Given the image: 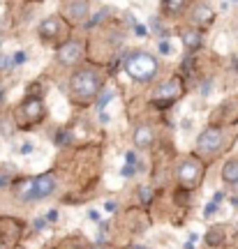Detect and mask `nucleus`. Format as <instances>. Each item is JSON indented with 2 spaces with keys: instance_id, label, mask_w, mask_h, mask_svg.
Here are the masks:
<instances>
[{
  "instance_id": "obj_34",
  "label": "nucleus",
  "mask_w": 238,
  "mask_h": 249,
  "mask_svg": "<svg viewBox=\"0 0 238 249\" xmlns=\"http://www.w3.org/2000/svg\"><path fill=\"white\" fill-rule=\"evenodd\" d=\"M5 182H7V176H0V187L5 185Z\"/></svg>"
},
{
  "instance_id": "obj_32",
  "label": "nucleus",
  "mask_w": 238,
  "mask_h": 249,
  "mask_svg": "<svg viewBox=\"0 0 238 249\" xmlns=\"http://www.w3.org/2000/svg\"><path fill=\"white\" fill-rule=\"evenodd\" d=\"M88 217H90V219H93V222H97V219H99V214H97L95 210H90V213H88Z\"/></svg>"
},
{
  "instance_id": "obj_18",
  "label": "nucleus",
  "mask_w": 238,
  "mask_h": 249,
  "mask_svg": "<svg viewBox=\"0 0 238 249\" xmlns=\"http://www.w3.org/2000/svg\"><path fill=\"white\" fill-rule=\"evenodd\" d=\"M104 17H106V9H102V12H97L95 17H93V18H90V21H88V23H86V28H93V26H97V23H99V21H102V18H104Z\"/></svg>"
},
{
  "instance_id": "obj_30",
  "label": "nucleus",
  "mask_w": 238,
  "mask_h": 249,
  "mask_svg": "<svg viewBox=\"0 0 238 249\" xmlns=\"http://www.w3.org/2000/svg\"><path fill=\"white\" fill-rule=\"evenodd\" d=\"M222 198H224V194H222V192H218V194L213 196V203H220Z\"/></svg>"
},
{
  "instance_id": "obj_36",
  "label": "nucleus",
  "mask_w": 238,
  "mask_h": 249,
  "mask_svg": "<svg viewBox=\"0 0 238 249\" xmlns=\"http://www.w3.org/2000/svg\"><path fill=\"white\" fill-rule=\"evenodd\" d=\"M236 28H238V23H236Z\"/></svg>"
},
{
  "instance_id": "obj_28",
  "label": "nucleus",
  "mask_w": 238,
  "mask_h": 249,
  "mask_svg": "<svg viewBox=\"0 0 238 249\" xmlns=\"http://www.w3.org/2000/svg\"><path fill=\"white\" fill-rule=\"evenodd\" d=\"M104 210H106V213H114V210H116V203H114V201L104 203Z\"/></svg>"
},
{
  "instance_id": "obj_27",
  "label": "nucleus",
  "mask_w": 238,
  "mask_h": 249,
  "mask_svg": "<svg viewBox=\"0 0 238 249\" xmlns=\"http://www.w3.org/2000/svg\"><path fill=\"white\" fill-rule=\"evenodd\" d=\"M125 160H127V164L137 166V155H134V152H127V157H125Z\"/></svg>"
},
{
  "instance_id": "obj_24",
  "label": "nucleus",
  "mask_w": 238,
  "mask_h": 249,
  "mask_svg": "<svg viewBox=\"0 0 238 249\" xmlns=\"http://www.w3.org/2000/svg\"><path fill=\"white\" fill-rule=\"evenodd\" d=\"M134 33L139 37H143V35H148V28L143 26V23H134Z\"/></svg>"
},
{
  "instance_id": "obj_29",
  "label": "nucleus",
  "mask_w": 238,
  "mask_h": 249,
  "mask_svg": "<svg viewBox=\"0 0 238 249\" xmlns=\"http://www.w3.org/2000/svg\"><path fill=\"white\" fill-rule=\"evenodd\" d=\"M44 224H46V219H35V229L37 231H42V229H44Z\"/></svg>"
},
{
  "instance_id": "obj_11",
  "label": "nucleus",
  "mask_w": 238,
  "mask_h": 249,
  "mask_svg": "<svg viewBox=\"0 0 238 249\" xmlns=\"http://www.w3.org/2000/svg\"><path fill=\"white\" fill-rule=\"evenodd\" d=\"M222 180L227 185H238V160H229L222 166Z\"/></svg>"
},
{
  "instance_id": "obj_15",
  "label": "nucleus",
  "mask_w": 238,
  "mask_h": 249,
  "mask_svg": "<svg viewBox=\"0 0 238 249\" xmlns=\"http://www.w3.org/2000/svg\"><path fill=\"white\" fill-rule=\"evenodd\" d=\"M162 5H164L169 14H178L180 9L185 7V0H162Z\"/></svg>"
},
{
  "instance_id": "obj_16",
  "label": "nucleus",
  "mask_w": 238,
  "mask_h": 249,
  "mask_svg": "<svg viewBox=\"0 0 238 249\" xmlns=\"http://www.w3.org/2000/svg\"><path fill=\"white\" fill-rule=\"evenodd\" d=\"M114 90H104V92H102V95H99V102H97V107L99 108H104L106 104H109V102H111V99H114Z\"/></svg>"
},
{
  "instance_id": "obj_10",
  "label": "nucleus",
  "mask_w": 238,
  "mask_h": 249,
  "mask_svg": "<svg viewBox=\"0 0 238 249\" xmlns=\"http://www.w3.org/2000/svg\"><path fill=\"white\" fill-rule=\"evenodd\" d=\"M23 113L30 120H40V118L44 116V104L40 99H28L26 104H23Z\"/></svg>"
},
{
  "instance_id": "obj_4",
  "label": "nucleus",
  "mask_w": 238,
  "mask_h": 249,
  "mask_svg": "<svg viewBox=\"0 0 238 249\" xmlns=\"http://www.w3.org/2000/svg\"><path fill=\"white\" fill-rule=\"evenodd\" d=\"M220 148H222V129L208 127V129H203V132L199 134L197 150L201 152V155H213V152H218Z\"/></svg>"
},
{
  "instance_id": "obj_8",
  "label": "nucleus",
  "mask_w": 238,
  "mask_h": 249,
  "mask_svg": "<svg viewBox=\"0 0 238 249\" xmlns=\"http://www.w3.org/2000/svg\"><path fill=\"white\" fill-rule=\"evenodd\" d=\"M81 58V46L77 42H67V44H62L58 49V60L62 65H74V62H79Z\"/></svg>"
},
{
  "instance_id": "obj_13",
  "label": "nucleus",
  "mask_w": 238,
  "mask_h": 249,
  "mask_svg": "<svg viewBox=\"0 0 238 249\" xmlns=\"http://www.w3.org/2000/svg\"><path fill=\"white\" fill-rule=\"evenodd\" d=\"M58 30H60V26H58V18L51 17V18H44V21H42V26H40V35L44 37V39H49V37L58 35Z\"/></svg>"
},
{
  "instance_id": "obj_37",
  "label": "nucleus",
  "mask_w": 238,
  "mask_h": 249,
  "mask_svg": "<svg viewBox=\"0 0 238 249\" xmlns=\"http://www.w3.org/2000/svg\"><path fill=\"white\" fill-rule=\"evenodd\" d=\"M236 2H238V0H236Z\"/></svg>"
},
{
  "instance_id": "obj_17",
  "label": "nucleus",
  "mask_w": 238,
  "mask_h": 249,
  "mask_svg": "<svg viewBox=\"0 0 238 249\" xmlns=\"http://www.w3.org/2000/svg\"><path fill=\"white\" fill-rule=\"evenodd\" d=\"M158 51L162 55H169V53H171V42H169V39H162V42L158 44Z\"/></svg>"
},
{
  "instance_id": "obj_12",
  "label": "nucleus",
  "mask_w": 238,
  "mask_h": 249,
  "mask_svg": "<svg viewBox=\"0 0 238 249\" xmlns=\"http://www.w3.org/2000/svg\"><path fill=\"white\" fill-rule=\"evenodd\" d=\"M192 21H194V23H199V26L211 23V21H213V9L208 7V5H199V7H194Z\"/></svg>"
},
{
  "instance_id": "obj_35",
  "label": "nucleus",
  "mask_w": 238,
  "mask_h": 249,
  "mask_svg": "<svg viewBox=\"0 0 238 249\" xmlns=\"http://www.w3.org/2000/svg\"><path fill=\"white\" fill-rule=\"evenodd\" d=\"M2 99H5V88L0 86V102H2Z\"/></svg>"
},
{
  "instance_id": "obj_3",
  "label": "nucleus",
  "mask_w": 238,
  "mask_h": 249,
  "mask_svg": "<svg viewBox=\"0 0 238 249\" xmlns=\"http://www.w3.org/2000/svg\"><path fill=\"white\" fill-rule=\"evenodd\" d=\"M127 74L137 81H150L158 71V60L150 53H134L130 60H127Z\"/></svg>"
},
{
  "instance_id": "obj_26",
  "label": "nucleus",
  "mask_w": 238,
  "mask_h": 249,
  "mask_svg": "<svg viewBox=\"0 0 238 249\" xmlns=\"http://www.w3.org/2000/svg\"><path fill=\"white\" fill-rule=\"evenodd\" d=\"M58 219V210H49L46 213V222H56Z\"/></svg>"
},
{
  "instance_id": "obj_22",
  "label": "nucleus",
  "mask_w": 238,
  "mask_h": 249,
  "mask_svg": "<svg viewBox=\"0 0 238 249\" xmlns=\"http://www.w3.org/2000/svg\"><path fill=\"white\" fill-rule=\"evenodd\" d=\"M139 198H141V203H148L150 201V189L148 187H141V189H139Z\"/></svg>"
},
{
  "instance_id": "obj_31",
  "label": "nucleus",
  "mask_w": 238,
  "mask_h": 249,
  "mask_svg": "<svg viewBox=\"0 0 238 249\" xmlns=\"http://www.w3.org/2000/svg\"><path fill=\"white\" fill-rule=\"evenodd\" d=\"M33 150V145H30V143H26V145H23V148H21V152H23V155H28V152Z\"/></svg>"
},
{
  "instance_id": "obj_14",
  "label": "nucleus",
  "mask_w": 238,
  "mask_h": 249,
  "mask_svg": "<svg viewBox=\"0 0 238 249\" xmlns=\"http://www.w3.org/2000/svg\"><path fill=\"white\" fill-rule=\"evenodd\" d=\"M183 44H185L187 49H197V46L201 44V35H199L197 30H185V33H183Z\"/></svg>"
},
{
  "instance_id": "obj_20",
  "label": "nucleus",
  "mask_w": 238,
  "mask_h": 249,
  "mask_svg": "<svg viewBox=\"0 0 238 249\" xmlns=\"http://www.w3.org/2000/svg\"><path fill=\"white\" fill-rule=\"evenodd\" d=\"M134 169H137V166H132V164H125L123 169H120V176H123V178H132Z\"/></svg>"
},
{
  "instance_id": "obj_9",
  "label": "nucleus",
  "mask_w": 238,
  "mask_h": 249,
  "mask_svg": "<svg viewBox=\"0 0 238 249\" xmlns=\"http://www.w3.org/2000/svg\"><path fill=\"white\" fill-rule=\"evenodd\" d=\"M153 141H155V134H153V129H150L148 124H139V127L134 129V145H137V148L146 150V148L153 145Z\"/></svg>"
},
{
  "instance_id": "obj_33",
  "label": "nucleus",
  "mask_w": 238,
  "mask_h": 249,
  "mask_svg": "<svg viewBox=\"0 0 238 249\" xmlns=\"http://www.w3.org/2000/svg\"><path fill=\"white\" fill-rule=\"evenodd\" d=\"M99 120H102V123H109V113H104V111H102V116H99Z\"/></svg>"
},
{
  "instance_id": "obj_6",
  "label": "nucleus",
  "mask_w": 238,
  "mask_h": 249,
  "mask_svg": "<svg viewBox=\"0 0 238 249\" xmlns=\"http://www.w3.org/2000/svg\"><path fill=\"white\" fill-rule=\"evenodd\" d=\"M199 178H201V166H199V161L183 160L178 164V180H180L183 185H194Z\"/></svg>"
},
{
  "instance_id": "obj_7",
  "label": "nucleus",
  "mask_w": 238,
  "mask_h": 249,
  "mask_svg": "<svg viewBox=\"0 0 238 249\" xmlns=\"http://www.w3.org/2000/svg\"><path fill=\"white\" fill-rule=\"evenodd\" d=\"M90 12L88 0H67L65 2V17L72 21H81Z\"/></svg>"
},
{
  "instance_id": "obj_21",
  "label": "nucleus",
  "mask_w": 238,
  "mask_h": 249,
  "mask_svg": "<svg viewBox=\"0 0 238 249\" xmlns=\"http://www.w3.org/2000/svg\"><path fill=\"white\" fill-rule=\"evenodd\" d=\"M23 62H26V53L23 51H17L12 55V65H23Z\"/></svg>"
},
{
  "instance_id": "obj_2",
  "label": "nucleus",
  "mask_w": 238,
  "mask_h": 249,
  "mask_svg": "<svg viewBox=\"0 0 238 249\" xmlns=\"http://www.w3.org/2000/svg\"><path fill=\"white\" fill-rule=\"evenodd\" d=\"M70 90H72V95L79 97V99L95 97L97 90H99V76L90 70L77 71V74L70 79Z\"/></svg>"
},
{
  "instance_id": "obj_19",
  "label": "nucleus",
  "mask_w": 238,
  "mask_h": 249,
  "mask_svg": "<svg viewBox=\"0 0 238 249\" xmlns=\"http://www.w3.org/2000/svg\"><path fill=\"white\" fill-rule=\"evenodd\" d=\"M12 67V55H0V71H5Z\"/></svg>"
},
{
  "instance_id": "obj_1",
  "label": "nucleus",
  "mask_w": 238,
  "mask_h": 249,
  "mask_svg": "<svg viewBox=\"0 0 238 249\" xmlns=\"http://www.w3.org/2000/svg\"><path fill=\"white\" fill-rule=\"evenodd\" d=\"M53 189H56V178H53L51 173H42L37 178H30L26 182H21L19 185V196L23 201H42V198L53 194Z\"/></svg>"
},
{
  "instance_id": "obj_25",
  "label": "nucleus",
  "mask_w": 238,
  "mask_h": 249,
  "mask_svg": "<svg viewBox=\"0 0 238 249\" xmlns=\"http://www.w3.org/2000/svg\"><path fill=\"white\" fill-rule=\"evenodd\" d=\"M215 210H218V203H208L206 205V210H203V214H206V217H213V214H215Z\"/></svg>"
},
{
  "instance_id": "obj_23",
  "label": "nucleus",
  "mask_w": 238,
  "mask_h": 249,
  "mask_svg": "<svg viewBox=\"0 0 238 249\" xmlns=\"http://www.w3.org/2000/svg\"><path fill=\"white\" fill-rule=\"evenodd\" d=\"M220 240H222V231L213 229V231L208 233V242H220Z\"/></svg>"
},
{
  "instance_id": "obj_5",
  "label": "nucleus",
  "mask_w": 238,
  "mask_h": 249,
  "mask_svg": "<svg viewBox=\"0 0 238 249\" xmlns=\"http://www.w3.org/2000/svg\"><path fill=\"white\" fill-rule=\"evenodd\" d=\"M180 81L178 79H171V81H164L162 86H159L155 92H153V99H155V104L158 107H169L171 102H176L178 95H180Z\"/></svg>"
}]
</instances>
